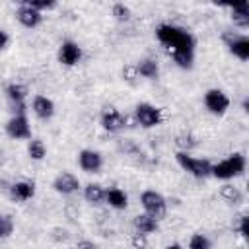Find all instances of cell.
I'll return each mask as SVG.
<instances>
[{
  "label": "cell",
  "instance_id": "1",
  "mask_svg": "<svg viewBox=\"0 0 249 249\" xmlns=\"http://www.w3.org/2000/svg\"><path fill=\"white\" fill-rule=\"evenodd\" d=\"M158 39L167 47V51L171 53V56L175 58V62L183 68H189L193 64V49H195V39L191 37V33H187L181 27L175 25H160L156 31Z\"/></svg>",
  "mask_w": 249,
  "mask_h": 249
},
{
  "label": "cell",
  "instance_id": "2",
  "mask_svg": "<svg viewBox=\"0 0 249 249\" xmlns=\"http://www.w3.org/2000/svg\"><path fill=\"white\" fill-rule=\"evenodd\" d=\"M243 169H245V158L241 154H233L228 160L210 167V173L218 179H230V177H235V175L243 173Z\"/></svg>",
  "mask_w": 249,
  "mask_h": 249
},
{
  "label": "cell",
  "instance_id": "3",
  "mask_svg": "<svg viewBox=\"0 0 249 249\" xmlns=\"http://www.w3.org/2000/svg\"><path fill=\"white\" fill-rule=\"evenodd\" d=\"M142 206L146 208V212H148V216H152L154 220H158V218H161L163 214H165V200H163V196L161 195H158L156 191H146V193H142Z\"/></svg>",
  "mask_w": 249,
  "mask_h": 249
},
{
  "label": "cell",
  "instance_id": "4",
  "mask_svg": "<svg viewBox=\"0 0 249 249\" xmlns=\"http://www.w3.org/2000/svg\"><path fill=\"white\" fill-rule=\"evenodd\" d=\"M177 161L183 169H187L189 173H193L195 177H206L210 173V163L204 161V160H196V158H191L187 156L185 152H179L177 154Z\"/></svg>",
  "mask_w": 249,
  "mask_h": 249
},
{
  "label": "cell",
  "instance_id": "5",
  "mask_svg": "<svg viewBox=\"0 0 249 249\" xmlns=\"http://www.w3.org/2000/svg\"><path fill=\"white\" fill-rule=\"evenodd\" d=\"M136 119L142 126H156L161 121V111L148 103H140L136 107Z\"/></svg>",
  "mask_w": 249,
  "mask_h": 249
},
{
  "label": "cell",
  "instance_id": "6",
  "mask_svg": "<svg viewBox=\"0 0 249 249\" xmlns=\"http://www.w3.org/2000/svg\"><path fill=\"white\" fill-rule=\"evenodd\" d=\"M204 103H206V107H208L212 113L222 115V113L228 109L230 99L226 97L224 91H220V89H210V91H206V95H204Z\"/></svg>",
  "mask_w": 249,
  "mask_h": 249
},
{
  "label": "cell",
  "instance_id": "7",
  "mask_svg": "<svg viewBox=\"0 0 249 249\" xmlns=\"http://www.w3.org/2000/svg\"><path fill=\"white\" fill-rule=\"evenodd\" d=\"M6 130L12 138H29V124L23 113L16 115L10 119V123L6 124Z\"/></svg>",
  "mask_w": 249,
  "mask_h": 249
},
{
  "label": "cell",
  "instance_id": "8",
  "mask_svg": "<svg viewBox=\"0 0 249 249\" xmlns=\"http://www.w3.org/2000/svg\"><path fill=\"white\" fill-rule=\"evenodd\" d=\"M80 56H82V51H80V47H78L76 43H72V41L62 43L60 53H58V58H60L62 64L72 66V64H76V62L80 60Z\"/></svg>",
  "mask_w": 249,
  "mask_h": 249
},
{
  "label": "cell",
  "instance_id": "9",
  "mask_svg": "<svg viewBox=\"0 0 249 249\" xmlns=\"http://www.w3.org/2000/svg\"><path fill=\"white\" fill-rule=\"evenodd\" d=\"M124 123H126V119H124L123 113L117 111L115 107H109V109L103 113V117H101V124H103V128H107V130H119V128L124 126Z\"/></svg>",
  "mask_w": 249,
  "mask_h": 249
},
{
  "label": "cell",
  "instance_id": "10",
  "mask_svg": "<svg viewBox=\"0 0 249 249\" xmlns=\"http://www.w3.org/2000/svg\"><path fill=\"white\" fill-rule=\"evenodd\" d=\"M78 187H80V183H78V179H76L72 173H62V175H58V177L54 179V189H56L58 193H62V195H70V193H74Z\"/></svg>",
  "mask_w": 249,
  "mask_h": 249
},
{
  "label": "cell",
  "instance_id": "11",
  "mask_svg": "<svg viewBox=\"0 0 249 249\" xmlns=\"http://www.w3.org/2000/svg\"><path fill=\"white\" fill-rule=\"evenodd\" d=\"M80 167L86 171H97L101 167V156L91 150H84L80 154Z\"/></svg>",
  "mask_w": 249,
  "mask_h": 249
},
{
  "label": "cell",
  "instance_id": "12",
  "mask_svg": "<svg viewBox=\"0 0 249 249\" xmlns=\"http://www.w3.org/2000/svg\"><path fill=\"white\" fill-rule=\"evenodd\" d=\"M33 111H35L37 117H41V119H49V117H53V113H54V105H53L51 99L39 95V97L33 99Z\"/></svg>",
  "mask_w": 249,
  "mask_h": 249
},
{
  "label": "cell",
  "instance_id": "13",
  "mask_svg": "<svg viewBox=\"0 0 249 249\" xmlns=\"http://www.w3.org/2000/svg\"><path fill=\"white\" fill-rule=\"evenodd\" d=\"M18 19H19V23H23L25 27H35V25H39V21H41V14H39L37 10H33V8H29V6H23V8H19V12H18Z\"/></svg>",
  "mask_w": 249,
  "mask_h": 249
},
{
  "label": "cell",
  "instance_id": "14",
  "mask_svg": "<svg viewBox=\"0 0 249 249\" xmlns=\"http://www.w3.org/2000/svg\"><path fill=\"white\" fill-rule=\"evenodd\" d=\"M230 51L239 56L241 60H247L249 58V39L247 37H237L233 41H230Z\"/></svg>",
  "mask_w": 249,
  "mask_h": 249
},
{
  "label": "cell",
  "instance_id": "15",
  "mask_svg": "<svg viewBox=\"0 0 249 249\" xmlns=\"http://www.w3.org/2000/svg\"><path fill=\"white\" fill-rule=\"evenodd\" d=\"M134 226H136L138 233H150L158 228V222L148 214H140V216L134 218Z\"/></svg>",
  "mask_w": 249,
  "mask_h": 249
},
{
  "label": "cell",
  "instance_id": "16",
  "mask_svg": "<svg viewBox=\"0 0 249 249\" xmlns=\"http://www.w3.org/2000/svg\"><path fill=\"white\" fill-rule=\"evenodd\" d=\"M231 14H233V21L235 23H239V25H247L249 23V4L247 2L235 4Z\"/></svg>",
  "mask_w": 249,
  "mask_h": 249
},
{
  "label": "cell",
  "instance_id": "17",
  "mask_svg": "<svg viewBox=\"0 0 249 249\" xmlns=\"http://www.w3.org/2000/svg\"><path fill=\"white\" fill-rule=\"evenodd\" d=\"M12 193H14L16 198H19V200H27V198L33 196L35 187H33V183H16V185L12 187Z\"/></svg>",
  "mask_w": 249,
  "mask_h": 249
},
{
  "label": "cell",
  "instance_id": "18",
  "mask_svg": "<svg viewBox=\"0 0 249 249\" xmlns=\"http://www.w3.org/2000/svg\"><path fill=\"white\" fill-rule=\"evenodd\" d=\"M105 196H107V202L113 208H124L126 206V195L121 189H111V191H107Z\"/></svg>",
  "mask_w": 249,
  "mask_h": 249
},
{
  "label": "cell",
  "instance_id": "19",
  "mask_svg": "<svg viewBox=\"0 0 249 249\" xmlns=\"http://www.w3.org/2000/svg\"><path fill=\"white\" fill-rule=\"evenodd\" d=\"M8 97L19 107V113L23 111V97H25V89L21 88V86H18V84H12V86H8Z\"/></svg>",
  "mask_w": 249,
  "mask_h": 249
},
{
  "label": "cell",
  "instance_id": "20",
  "mask_svg": "<svg viewBox=\"0 0 249 249\" xmlns=\"http://www.w3.org/2000/svg\"><path fill=\"white\" fill-rule=\"evenodd\" d=\"M84 195H86V198H88L89 202H101V200H103V196H105L103 189H101L99 185H95V183H89V185L86 187Z\"/></svg>",
  "mask_w": 249,
  "mask_h": 249
},
{
  "label": "cell",
  "instance_id": "21",
  "mask_svg": "<svg viewBox=\"0 0 249 249\" xmlns=\"http://www.w3.org/2000/svg\"><path fill=\"white\" fill-rule=\"evenodd\" d=\"M220 195L226 198V200H230V202H233V204H237V202H241V198H243V195L233 187V185H224L222 189H220Z\"/></svg>",
  "mask_w": 249,
  "mask_h": 249
},
{
  "label": "cell",
  "instance_id": "22",
  "mask_svg": "<svg viewBox=\"0 0 249 249\" xmlns=\"http://www.w3.org/2000/svg\"><path fill=\"white\" fill-rule=\"evenodd\" d=\"M136 72H140V74L146 76V78H156V76H158V64H156L154 60H142V62L138 64Z\"/></svg>",
  "mask_w": 249,
  "mask_h": 249
},
{
  "label": "cell",
  "instance_id": "23",
  "mask_svg": "<svg viewBox=\"0 0 249 249\" xmlns=\"http://www.w3.org/2000/svg\"><path fill=\"white\" fill-rule=\"evenodd\" d=\"M189 249H210V241H208L202 233H195V235L191 237Z\"/></svg>",
  "mask_w": 249,
  "mask_h": 249
},
{
  "label": "cell",
  "instance_id": "24",
  "mask_svg": "<svg viewBox=\"0 0 249 249\" xmlns=\"http://www.w3.org/2000/svg\"><path fill=\"white\" fill-rule=\"evenodd\" d=\"M29 156H31L33 160H43V156H45V146H43L41 140H31V144H29Z\"/></svg>",
  "mask_w": 249,
  "mask_h": 249
},
{
  "label": "cell",
  "instance_id": "25",
  "mask_svg": "<svg viewBox=\"0 0 249 249\" xmlns=\"http://www.w3.org/2000/svg\"><path fill=\"white\" fill-rule=\"evenodd\" d=\"M25 6H29V8H33V10L39 12V10H45V8H53L54 2H47V0H27Z\"/></svg>",
  "mask_w": 249,
  "mask_h": 249
},
{
  "label": "cell",
  "instance_id": "26",
  "mask_svg": "<svg viewBox=\"0 0 249 249\" xmlns=\"http://www.w3.org/2000/svg\"><path fill=\"white\" fill-rule=\"evenodd\" d=\"M113 16H117V19H128L130 12H128V8L124 4H115L113 6Z\"/></svg>",
  "mask_w": 249,
  "mask_h": 249
},
{
  "label": "cell",
  "instance_id": "27",
  "mask_svg": "<svg viewBox=\"0 0 249 249\" xmlns=\"http://www.w3.org/2000/svg\"><path fill=\"white\" fill-rule=\"evenodd\" d=\"M177 144H179L181 148H193L196 142L193 140V136H191V134H181V136L177 138Z\"/></svg>",
  "mask_w": 249,
  "mask_h": 249
},
{
  "label": "cell",
  "instance_id": "28",
  "mask_svg": "<svg viewBox=\"0 0 249 249\" xmlns=\"http://www.w3.org/2000/svg\"><path fill=\"white\" fill-rule=\"evenodd\" d=\"M132 245H134V249H146V237H144V233H134L132 235Z\"/></svg>",
  "mask_w": 249,
  "mask_h": 249
},
{
  "label": "cell",
  "instance_id": "29",
  "mask_svg": "<svg viewBox=\"0 0 249 249\" xmlns=\"http://www.w3.org/2000/svg\"><path fill=\"white\" fill-rule=\"evenodd\" d=\"M12 231V220L10 218H0V237H4V235H8Z\"/></svg>",
  "mask_w": 249,
  "mask_h": 249
},
{
  "label": "cell",
  "instance_id": "30",
  "mask_svg": "<svg viewBox=\"0 0 249 249\" xmlns=\"http://www.w3.org/2000/svg\"><path fill=\"white\" fill-rule=\"evenodd\" d=\"M239 230H241V235H249V218L247 216H241Z\"/></svg>",
  "mask_w": 249,
  "mask_h": 249
},
{
  "label": "cell",
  "instance_id": "31",
  "mask_svg": "<svg viewBox=\"0 0 249 249\" xmlns=\"http://www.w3.org/2000/svg\"><path fill=\"white\" fill-rule=\"evenodd\" d=\"M6 43H8V35H6L4 31H0V49H2Z\"/></svg>",
  "mask_w": 249,
  "mask_h": 249
},
{
  "label": "cell",
  "instance_id": "32",
  "mask_svg": "<svg viewBox=\"0 0 249 249\" xmlns=\"http://www.w3.org/2000/svg\"><path fill=\"white\" fill-rule=\"evenodd\" d=\"M165 249H181L179 245H169V247H165Z\"/></svg>",
  "mask_w": 249,
  "mask_h": 249
}]
</instances>
